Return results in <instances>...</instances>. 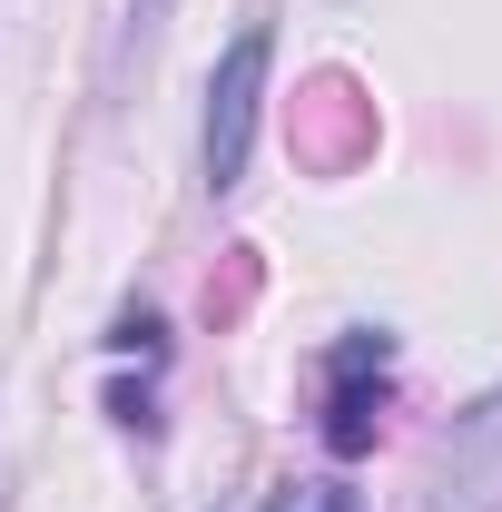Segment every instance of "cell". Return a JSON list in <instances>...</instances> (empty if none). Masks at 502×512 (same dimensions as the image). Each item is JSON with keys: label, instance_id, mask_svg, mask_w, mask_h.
<instances>
[{"label": "cell", "instance_id": "6da1fadb", "mask_svg": "<svg viewBox=\"0 0 502 512\" xmlns=\"http://www.w3.org/2000/svg\"><path fill=\"white\" fill-rule=\"evenodd\" d=\"M256 99H266V30H237L227 60L207 79V128H197V158H207V188H237L256 148Z\"/></svg>", "mask_w": 502, "mask_h": 512}, {"label": "cell", "instance_id": "7a4b0ae2", "mask_svg": "<svg viewBox=\"0 0 502 512\" xmlns=\"http://www.w3.org/2000/svg\"><path fill=\"white\" fill-rule=\"evenodd\" d=\"M424 512H502V384L473 414H453L434 483H424Z\"/></svg>", "mask_w": 502, "mask_h": 512}, {"label": "cell", "instance_id": "3957f363", "mask_svg": "<svg viewBox=\"0 0 502 512\" xmlns=\"http://www.w3.org/2000/svg\"><path fill=\"white\" fill-rule=\"evenodd\" d=\"M365 375H384V345H345L335 355V414H325V444L335 453H365L384 424V384L365 394Z\"/></svg>", "mask_w": 502, "mask_h": 512}]
</instances>
